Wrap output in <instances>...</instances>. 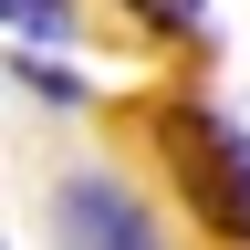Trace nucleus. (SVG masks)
Segmentation results:
<instances>
[{
    "mask_svg": "<svg viewBox=\"0 0 250 250\" xmlns=\"http://www.w3.org/2000/svg\"><path fill=\"white\" fill-rule=\"evenodd\" d=\"M167 167L188 188V208H198V229L250 250V136L240 125L208 115V104H167Z\"/></svg>",
    "mask_w": 250,
    "mask_h": 250,
    "instance_id": "f257e3e1",
    "label": "nucleus"
},
{
    "mask_svg": "<svg viewBox=\"0 0 250 250\" xmlns=\"http://www.w3.org/2000/svg\"><path fill=\"white\" fill-rule=\"evenodd\" d=\"M52 229H62V250H167V240L146 229L136 188L104 177V167H73V177L52 188Z\"/></svg>",
    "mask_w": 250,
    "mask_h": 250,
    "instance_id": "f03ea898",
    "label": "nucleus"
},
{
    "mask_svg": "<svg viewBox=\"0 0 250 250\" xmlns=\"http://www.w3.org/2000/svg\"><path fill=\"white\" fill-rule=\"evenodd\" d=\"M0 11H11V31H31V42H62V21H73L62 0H0Z\"/></svg>",
    "mask_w": 250,
    "mask_h": 250,
    "instance_id": "7ed1b4c3",
    "label": "nucleus"
},
{
    "mask_svg": "<svg viewBox=\"0 0 250 250\" xmlns=\"http://www.w3.org/2000/svg\"><path fill=\"white\" fill-rule=\"evenodd\" d=\"M125 11H136L146 31H198V11H208V0H125Z\"/></svg>",
    "mask_w": 250,
    "mask_h": 250,
    "instance_id": "20e7f679",
    "label": "nucleus"
}]
</instances>
